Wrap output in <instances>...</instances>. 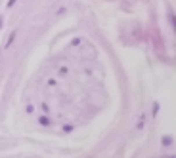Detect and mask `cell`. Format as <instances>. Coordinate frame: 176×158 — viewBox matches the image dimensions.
<instances>
[{
    "label": "cell",
    "instance_id": "6da1fadb",
    "mask_svg": "<svg viewBox=\"0 0 176 158\" xmlns=\"http://www.w3.org/2000/svg\"><path fill=\"white\" fill-rule=\"evenodd\" d=\"M161 143H163V147H170V145H172V137L170 135H165L161 139Z\"/></svg>",
    "mask_w": 176,
    "mask_h": 158
},
{
    "label": "cell",
    "instance_id": "7a4b0ae2",
    "mask_svg": "<svg viewBox=\"0 0 176 158\" xmlns=\"http://www.w3.org/2000/svg\"><path fill=\"white\" fill-rule=\"evenodd\" d=\"M15 34H17V32H12V34H10V38H8V42H6V46H8V48H10V44H12V42H14V38H15Z\"/></svg>",
    "mask_w": 176,
    "mask_h": 158
},
{
    "label": "cell",
    "instance_id": "3957f363",
    "mask_svg": "<svg viewBox=\"0 0 176 158\" xmlns=\"http://www.w3.org/2000/svg\"><path fill=\"white\" fill-rule=\"evenodd\" d=\"M40 124H42V126H48V124H50V120H48L46 116H40Z\"/></svg>",
    "mask_w": 176,
    "mask_h": 158
},
{
    "label": "cell",
    "instance_id": "277c9868",
    "mask_svg": "<svg viewBox=\"0 0 176 158\" xmlns=\"http://www.w3.org/2000/svg\"><path fill=\"white\" fill-rule=\"evenodd\" d=\"M25 111H27V113H29V114H31V113H33V111H35V109H33V105H27V107H25Z\"/></svg>",
    "mask_w": 176,
    "mask_h": 158
},
{
    "label": "cell",
    "instance_id": "5b68a950",
    "mask_svg": "<svg viewBox=\"0 0 176 158\" xmlns=\"http://www.w3.org/2000/svg\"><path fill=\"white\" fill-rule=\"evenodd\" d=\"M63 131H65V133H69V131H73V126H65V128H63Z\"/></svg>",
    "mask_w": 176,
    "mask_h": 158
},
{
    "label": "cell",
    "instance_id": "8992f818",
    "mask_svg": "<svg viewBox=\"0 0 176 158\" xmlns=\"http://www.w3.org/2000/svg\"><path fill=\"white\" fill-rule=\"evenodd\" d=\"M0 27H2V15H0Z\"/></svg>",
    "mask_w": 176,
    "mask_h": 158
}]
</instances>
